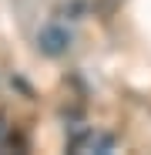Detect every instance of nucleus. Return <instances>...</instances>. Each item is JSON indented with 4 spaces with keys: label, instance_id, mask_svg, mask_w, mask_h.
Segmentation results:
<instances>
[{
    "label": "nucleus",
    "instance_id": "f257e3e1",
    "mask_svg": "<svg viewBox=\"0 0 151 155\" xmlns=\"http://www.w3.org/2000/svg\"><path fill=\"white\" fill-rule=\"evenodd\" d=\"M71 44H74V31H71V24L61 20V17H50L44 27L37 31V47L44 51V54H50V58L67 54Z\"/></svg>",
    "mask_w": 151,
    "mask_h": 155
},
{
    "label": "nucleus",
    "instance_id": "f03ea898",
    "mask_svg": "<svg viewBox=\"0 0 151 155\" xmlns=\"http://www.w3.org/2000/svg\"><path fill=\"white\" fill-rule=\"evenodd\" d=\"M114 135L111 132H101V128H84V132H77L71 138V152H81V155H87V152H114Z\"/></svg>",
    "mask_w": 151,
    "mask_h": 155
}]
</instances>
